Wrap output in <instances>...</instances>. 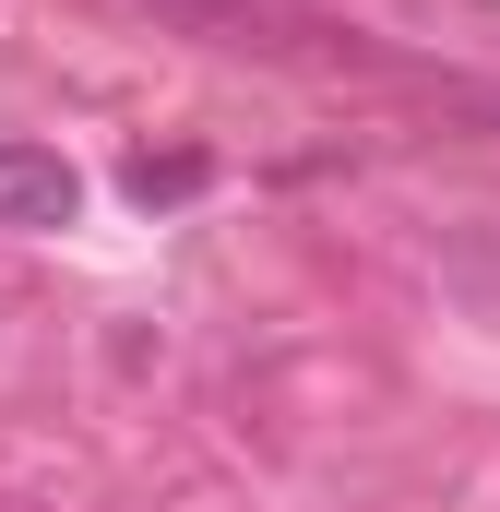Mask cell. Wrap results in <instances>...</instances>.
<instances>
[{"label":"cell","mask_w":500,"mask_h":512,"mask_svg":"<svg viewBox=\"0 0 500 512\" xmlns=\"http://www.w3.org/2000/svg\"><path fill=\"white\" fill-rule=\"evenodd\" d=\"M72 203H84L72 155H48V143H0V227H72Z\"/></svg>","instance_id":"1"},{"label":"cell","mask_w":500,"mask_h":512,"mask_svg":"<svg viewBox=\"0 0 500 512\" xmlns=\"http://www.w3.org/2000/svg\"><path fill=\"white\" fill-rule=\"evenodd\" d=\"M155 12L215 36V48H298L310 36V0H155Z\"/></svg>","instance_id":"2"},{"label":"cell","mask_w":500,"mask_h":512,"mask_svg":"<svg viewBox=\"0 0 500 512\" xmlns=\"http://www.w3.org/2000/svg\"><path fill=\"white\" fill-rule=\"evenodd\" d=\"M203 179H215V155H191V143H167V155H131V167H120V191H131V203H191Z\"/></svg>","instance_id":"3"}]
</instances>
